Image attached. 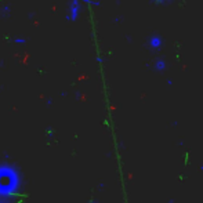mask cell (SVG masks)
Instances as JSON below:
<instances>
[{
    "instance_id": "obj_1",
    "label": "cell",
    "mask_w": 203,
    "mask_h": 203,
    "mask_svg": "<svg viewBox=\"0 0 203 203\" xmlns=\"http://www.w3.org/2000/svg\"><path fill=\"white\" fill-rule=\"evenodd\" d=\"M15 182H17V180H15L14 174L11 171L0 170V194L7 191L9 192L14 191V187L17 185Z\"/></svg>"
},
{
    "instance_id": "obj_2",
    "label": "cell",
    "mask_w": 203,
    "mask_h": 203,
    "mask_svg": "<svg viewBox=\"0 0 203 203\" xmlns=\"http://www.w3.org/2000/svg\"><path fill=\"white\" fill-rule=\"evenodd\" d=\"M84 2L87 0H72L71 4H69V12L66 15V19L68 21H76L79 18V14L82 11V6H83Z\"/></svg>"
},
{
    "instance_id": "obj_3",
    "label": "cell",
    "mask_w": 203,
    "mask_h": 203,
    "mask_svg": "<svg viewBox=\"0 0 203 203\" xmlns=\"http://www.w3.org/2000/svg\"><path fill=\"white\" fill-rule=\"evenodd\" d=\"M149 46L152 48H155V50H158V48H160L162 46V39L159 37V36H152L149 39Z\"/></svg>"
},
{
    "instance_id": "obj_4",
    "label": "cell",
    "mask_w": 203,
    "mask_h": 203,
    "mask_svg": "<svg viewBox=\"0 0 203 203\" xmlns=\"http://www.w3.org/2000/svg\"><path fill=\"white\" fill-rule=\"evenodd\" d=\"M155 68H156V71H163V69L166 68V62H164L163 60H158L155 64Z\"/></svg>"
},
{
    "instance_id": "obj_5",
    "label": "cell",
    "mask_w": 203,
    "mask_h": 203,
    "mask_svg": "<svg viewBox=\"0 0 203 203\" xmlns=\"http://www.w3.org/2000/svg\"><path fill=\"white\" fill-rule=\"evenodd\" d=\"M14 43H15V44H25V43H26V40L17 37V39H14Z\"/></svg>"
},
{
    "instance_id": "obj_6",
    "label": "cell",
    "mask_w": 203,
    "mask_h": 203,
    "mask_svg": "<svg viewBox=\"0 0 203 203\" xmlns=\"http://www.w3.org/2000/svg\"><path fill=\"white\" fill-rule=\"evenodd\" d=\"M156 3H162V2H164V0H155Z\"/></svg>"
}]
</instances>
